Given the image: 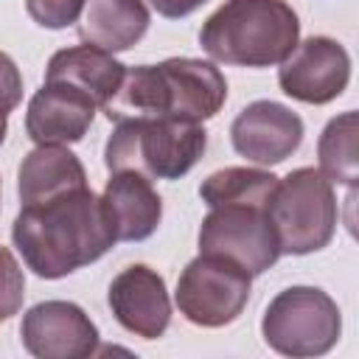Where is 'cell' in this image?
<instances>
[{
    "label": "cell",
    "mask_w": 359,
    "mask_h": 359,
    "mask_svg": "<svg viewBox=\"0 0 359 359\" xmlns=\"http://www.w3.org/2000/svg\"><path fill=\"white\" fill-rule=\"evenodd\" d=\"M300 36L297 14L283 0H227L202 31L199 45L224 65L269 67L283 62Z\"/></svg>",
    "instance_id": "3957f363"
},
{
    "label": "cell",
    "mask_w": 359,
    "mask_h": 359,
    "mask_svg": "<svg viewBox=\"0 0 359 359\" xmlns=\"http://www.w3.org/2000/svg\"><path fill=\"white\" fill-rule=\"evenodd\" d=\"M278 185V177L258 168H222L199 185V196L208 208L216 205H255L266 208Z\"/></svg>",
    "instance_id": "ac0fdd59"
},
{
    "label": "cell",
    "mask_w": 359,
    "mask_h": 359,
    "mask_svg": "<svg viewBox=\"0 0 359 359\" xmlns=\"http://www.w3.org/2000/svg\"><path fill=\"white\" fill-rule=\"evenodd\" d=\"M250 272L222 255L194 258L177 280L180 311L205 328L233 323L250 300Z\"/></svg>",
    "instance_id": "ba28073f"
},
{
    "label": "cell",
    "mask_w": 359,
    "mask_h": 359,
    "mask_svg": "<svg viewBox=\"0 0 359 359\" xmlns=\"http://www.w3.org/2000/svg\"><path fill=\"white\" fill-rule=\"evenodd\" d=\"M11 238L28 269L48 280L98 261L118 241L101 196L90 188L70 191L42 205H22Z\"/></svg>",
    "instance_id": "6da1fadb"
},
{
    "label": "cell",
    "mask_w": 359,
    "mask_h": 359,
    "mask_svg": "<svg viewBox=\"0 0 359 359\" xmlns=\"http://www.w3.org/2000/svg\"><path fill=\"white\" fill-rule=\"evenodd\" d=\"M280 65V90L303 104L334 101L351 79L348 50L328 36H309Z\"/></svg>",
    "instance_id": "9c48e42d"
},
{
    "label": "cell",
    "mask_w": 359,
    "mask_h": 359,
    "mask_svg": "<svg viewBox=\"0 0 359 359\" xmlns=\"http://www.w3.org/2000/svg\"><path fill=\"white\" fill-rule=\"evenodd\" d=\"M101 202L118 241H143L163 219L160 194L151 188V180L137 171H112Z\"/></svg>",
    "instance_id": "5bb4252c"
},
{
    "label": "cell",
    "mask_w": 359,
    "mask_h": 359,
    "mask_svg": "<svg viewBox=\"0 0 359 359\" xmlns=\"http://www.w3.org/2000/svg\"><path fill=\"white\" fill-rule=\"evenodd\" d=\"M264 339L283 356L328 353L342 331L337 303L314 286L283 289L264 311Z\"/></svg>",
    "instance_id": "8992f818"
},
{
    "label": "cell",
    "mask_w": 359,
    "mask_h": 359,
    "mask_svg": "<svg viewBox=\"0 0 359 359\" xmlns=\"http://www.w3.org/2000/svg\"><path fill=\"white\" fill-rule=\"evenodd\" d=\"M6 140V115H0V146Z\"/></svg>",
    "instance_id": "cb8c5ba5"
},
{
    "label": "cell",
    "mask_w": 359,
    "mask_h": 359,
    "mask_svg": "<svg viewBox=\"0 0 359 359\" xmlns=\"http://www.w3.org/2000/svg\"><path fill=\"white\" fill-rule=\"evenodd\" d=\"M25 297V278L17 264V258L0 247V320H8L11 314L20 311Z\"/></svg>",
    "instance_id": "ffe728a7"
},
{
    "label": "cell",
    "mask_w": 359,
    "mask_h": 359,
    "mask_svg": "<svg viewBox=\"0 0 359 359\" xmlns=\"http://www.w3.org/2000/svg\"><path fill=\"white\" fill-rule=\"evenodd\" d=\"M233 149L261 165L283 163L303 140V121L278 101L247 104L230 126Z\"/></svg>",
    "instance_id": "8fae6325"
},
{
    "label": "cell",
    "mask_w": 359,
    "mask_h": 359,
    "mask_svg": "<svg viewBox=\"0 0 359 359\" xmlns=\"http://www.w3.org/2000/svg\"><path fill=\"white\" fill-rule=\"evenodd\" d=\"M25 8L36 25L59 31L79 20L84 0H25Z\"/></svg>",
    "instance_id": "44dd1931"
},
{
    "label": "cell",
    "mask_w": 359,
    "mask_h": 359,
    "mask_svg": "<svg viewBox=\"0 0 359 359\" xmlns=\"http://www.w3.org/2000/svg\"><path fill=\"white\" fill-rule=\"evenodd\" d=\"M22 345L39 359H81L95 353L98 328L93 320L67 300H45L25 311Z\"/></svg>",
    "instance_id": "30bf717a"
},
{
    "label": "cell",
    "mask_w": 359,
    "mask_h": 359,
    "mask_svg": "<svg viewBox=\"0 0 359 359\" xmlns=\"http://www.w3.org/2000/svg\"><path fill=\"white\" fill-rule=\"evenodd\" d=\"M95 109H98L95 101H90L84 93L45 81V87L28 104V115H25L28 137L36 146L76 143L93 126Z\"/></svg>",
    "instance_id": "4fadbf2b"
},
{
    "label": "cell",
    "mask_w": 359,
    "mask_h": 359,
    "mask_svg": "<svg viewBox=\"0 0 359 359\" xmlns=\"http://www.w3.org/2000/svg\"><path fill=\"white\" fill-rule=\"evenodd\" d=\"M109 309L126 331L143 339H157L171 320L165 280L143 264L126 266L109 283Z\"/></svg>",
    "instance_id": "7c38bea8"
},
{
    "label": "cell",
    "mask_w": 359,
    "mask_h": 359,
    "mask_svg": "<svg viewBox=\"0 0 359 359\" xmlns=\"http://www.w3.org/2000/svg\"><path fill=\"white\" fill-rule=\"evenodd\" d=\"M17 191L22 205H42L87 188L84 165L65 146H36L20 165Z\"/></svg>",
    "instance_id": "2e32d148"
},
{
    "label": "cell",
    "mask_w": 359,
    "mask_h": 359,
    "mask_svg": "<svg viewBox=\"0 0 359 359\" xmlns=\"http://www.w3.org/2000/svg\"><path fill=\"white\" fill-rule=\"evenodd\" d=\"M126 67L112 59L109 50H101L95 45H79V48H65L50 56L45 81L48 84H65L79 93H84L95 107H104L112 93L118 90Z\"/></svg>",
    "instance_id": "9a60e30c"
},
{
    "label": "cell",
    "mask_w": 359,
    "mask_h": 359,
    "mask_svg": "<svg viewBox=\"0 0 359 359\" xmlns=\"http://www.w3.org/2000/svg\"><path fill=\"white\" fill-rule=\"evenodd\" d=\"M149 28L143 0H84L79 36L101 50H126Z\"/></svg>",
    "instance_id": "e0dca14e"
},
{
    "label": "cell",
    "mask_w": 359,
    "mask_h": 359,
    "mask_svg": "<svg viewBox=\"0 0 359 359\" xmlns=\"http://www.w3.org/2000/svg\"><path fill=\"white\" fill-rule=\"evenodd\" d=\"M280 252L309 255L323 250L337 227V196L317 168H297L283 177L266 205Z\"/></svg>",
    "instance_id": "5b68a950"
},
{
    "label": "cell",
    "mask_w": 359,
    "mask_h": 359,
    "mask_svg": "<svg viewBox=\"0 0 359 359\" xmlns=\"http://www.w3.org/2000/svg\"><path fill=\"white\" fill-rule=\"evenodd\" d=\"M199 252L222 255L250 275L266 272L278 258V236L266 216V208L255 205H216L202 219Z\"/></svg>",
    "instance_id": "52a82bcc"
},
{
    "label": "cell",
    "mask_w": 359,
    "mask_h": 359,
    "mask_svg": "<svg viewBox=\"0 0 359 359\" xmlns=\"http://www.w3.org/2000/svg\"><path fill=\"white\" fill-rule=\"evenodd\" d=\"M149 3L154 6L157 14H163L168 20H177V17H188L191 11H196L208 0H149Z\"/></svg>",
    "instance_id": "603a6c76"
},
{
    "label": "cell",
    "mask_w": 359,
    "mask_h": 359,
    "mask_svg": "<svg viewBox=\"0 0 359 359\" xmlns=\"http://www.w3.org/2000/svg\"><path fill=\"white\" fill-rule=\"evenodd\" d=\"M227 98L224 76L202 59H165L160 65L129 67L101 107L112 123L126 121H205Z\"/></svg>",
    "instance_id": "7a4b0ae2"
},
{
    "label": "cell",
    "mask_w": 359,
    "mask_h": 359,
    "mask_svg": "<svg viewBox=\"0 0 359 359\" xmlns=\"http://www.w3.org/2000/svg\"><path fill=\"white\" fill-rule=\"evenodd\" d=\"M320 154V171L325 174L328 182H342L353 188L356 171H359V157H356V112H342L334 118L317 146Z\"/></svg>",
    "instance_id": "d6986e66"
},
{
    "label": "cell",
    "mask_w": 359,
    "mask_h": 359,
    "mask_svg": "<svg viewBox=\"0 0 359 359\" xmlns=\"http://www.w3.org/2000/svg\"><path fill=\"white\" fill-rule=\"evenodd\" d=\"M208 146L199 121H126L115 123L107 140L104 163L112 171H137L149 180H180Z\"/></svg>",
    "instance_id": "277c9868"
},
{
    "label": "cell",
    "mask_w": 359,
    "mask_h": 359,
    "mask_svg": "<svg viewBox=\"0 0 359 359\" xmlns=\"http://www.w3.org/2000/svg\"><path fill=\"white\" fill-rule=\"evenodd\" d=\"M22 98V76L11 56L0 50V115H8Z\"/></svg>",
    "instance_id": "7402d4cb"
}]
</instances>
